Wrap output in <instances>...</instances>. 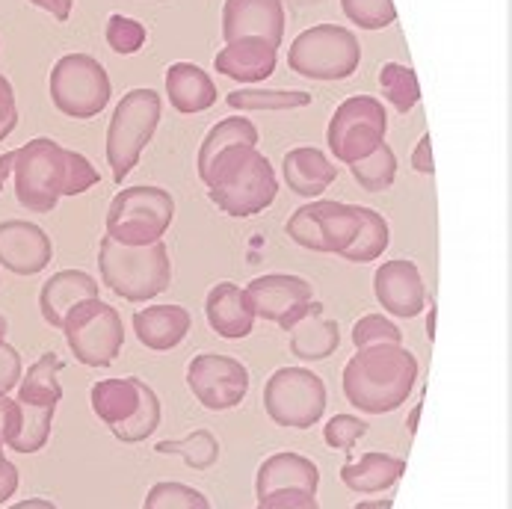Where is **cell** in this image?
<instances>
[{
	"mask_svg": "<svg viewBox=\"0 0 512 509\" xmlns=\"http://www.w3.org/2000/svg\"><path fill=\"white\" fill-rule=\"evenodd\" d=\"M427 338L436 341V305H430V317H427Z\"/></svg>",
	"mask_w": 512,
	"mask_h": 509,
	"instance_id": "obj_52",
	"label": "cell"
},
{
	"mask_svg": "<svg viewBox=\"0 0 512 509\" xmlns=\"http://www.w3.org/2000/svg\"><path fill=\"white\" fill-rule=\"evenodd\" d=\"M175 219V199L163 187H125L107 211V237L122 246H148L163 240Z\"/></svg>",
	"mask_w": 512,
	"mask_h": 509,
	"instance_id": "obj_8",
	"label": "cell"
},
{
	"mask_svg": "<svg viewBox=\"0 0 512 509\" xmlns=\"http://www.w3.org/2000/svg\"><path fill=\"white\" fill-rule=\"evenodd\" d=\"M421 409H424V403L418 400V403H415V409L409 412V433H412V436L418 433V418H421Z\"/></svg>",
	"mask_w": 512,
	"mask_h": 509,
	"instance_id": "obj_51",
	"label": "cell"
},
{
	"mask_svg": "<svg viewBox=\"0 0 512 509\" xmlns=\"http://www.w3.org/2000/svg\"><path fill=\"white\" fill-rule=\"evenodd\" d=\"M160 110H163V101L148 86L125 92L122 101L116 104L110 128H107V146H104L116 184H122L137 169L143 151L160 125Z\"/></svg>",
	"mask_w": 512,
	"mask_h": 509,
	"instance_id": "obj_6",
	"label": "cell"
},
{
	"mask_svg": "<svg viewBox=\"0 0 512 509\" xmlns=\"http://www.w3.org/2000/svg\"><path fill=\"white\" fill-rule=\"evenodd\" d=\"M391 243V228H388V219L370 208H362V228L353 240V246L341 255L344 261H353V264H367V261H376Z\"/></svg>",
	"mask_w": 512,
	"mask_h": 509,
	"instance_id": "obj_33",
	"label": "cell"
},
{
	"mask_svg": "<svg viewBox=\"0 0 512 509\" xmlns=\"http://www.w3.org/2000/svg\"><path fill=\"white\" fill-rule=\"evenodd\" d=\"M63 359L57 353H45L42 359L27 367V373H21L18 382V403H30V406H48L57 409L63 400V385H60V373Z\"/></svg>",
	"mask_w": 512,
	"mask_h": 509,
	"instance_id": "obj_28",
	"label": "cell"
},
{
	"mask_svg": "<svg viewBox=\"0 0 512 509\" xmlns=\"http://www.w3.org/2000/svg\"><path fill=\"white\" fill-rule=\"evenodd\" d=\"M285 3L282 0H225L222 3V39H267L282 48L285 42Z\"/></svg>",
	"mask_w": 512,
	"mask_h": 509,
	"instance_id": "obj_17",
	"label": "cell"
},
{
	"mask_svg": "<svg viewBox=\"0 0 512 509\" xmlns=\"http://www.w3.org/2000/svg\"><path fill=\"white\" fill-rule=\"evenodd\" d=\"M320 468L302 453H273L261 462L255 474V498H267L276 492H308L317 495Z\"/></svg>",
	"mask_w": 512,
	"mask_h": 509,
	"instance_id": "obj_19",
	"label": "cell"
},
{
	"mask_svg": "<svg viewBox=\"0 0 512 509\" xmlns=\"http://www.w3.org/2000/svg\"><path fill=\"white\" fill-rule=\"evenodd\" d=\"M373 293L388 314L403 317V320L418 317L427 305V288H424L421 270L415 261H406V258L385 261L373 273Z\"/></svg>",
	"mask_w": 512,
	"mask_h": 509,
	"instance_id": "obj_18",
	"label": "cell"
},
{
	"mask_svg": "<svg viewBox=\"0 0 512 509\" xmlns=\"http://www.w3.org/2000/svg\"><path fill=\"white\" fill-rule=\"evenodd\" d=\"M12 184L21 208L51 214L63 196H80L101 184V175L80 151L63 148L51 137H36L15 148Z\"/></svg>",
	"mask_w": 512,
	"mask_h": 509,
	"instance_id": "obj_1",
	"label": "cell"
},
{
	"mask_svg": "<svg viewBox=\"0 0 512 509\" xmlns=\"http://www.w3.org/2000/svg\"><path fill=\"white\" fill-rule=\"evenodd\" d=\"M63 335L74 359L86 367H110L125 347L122 314L101 296L74 305L63 320Z\"/></svg>",
	"mask_w": 512,
	"mask_h": 509,
	"instance_id": "obj_9",
	"label": "cell"
},
{
	"mask_svg": "<svg viewBox=\"0 0 512 509\" xmlns=\"http://www.w3.org/2000/svg\"><path fill=\"white\" fill-rule=\"evenodd\" d=\"M264 412L288 430H311L326 415V385L308 367H279L264 385Z\"/></svg>",
	"mask_w": 512,
	"mask_h": 509,
	"instance_id": "obj_11",
	"label": "cell"
},
{
	"mask_svg": "<svg viewBox=\"0 0 512 509\" xmlns=\"http://www.w3.org/2000/svg\"><path fill=\"white\" fill-rule=\"evenodd\" d=\"M228 107L237 113H282L308 107L311 95L299 89H234L228 92Z\"/></svg>",
	"mask_w": 512,
	"mask_h": 509,
	"instance_id": "obj_30",
	"label": "cell"
},
{
	"mask_svg": "<svg viewBox=\"0 0 512 509\" xmlns=\"http://www.w3.org/2000/svg\"><path fill=\"white\" fill-rule=\"evenodd\" d=\"M143 509H211V501L187 483L163 480L148 489Z\"/></svg>",
	"mask_w": 512,
	"mask_h": 509,
	"instance_id": "obj_36",
	"label": "cell"
},
{
	"mask_svg": "<svg viewBox=\"0 0 512 509\" xmlns=\"http://www.w3.org/2000/svg\"><path fill=\"white\" fill-rule=\"evenodd\" d=\"M21 373H24V364H21L18 350L3 341L0 344V394H9L12 388H18Z\"/></svg>",
	"mask_w": 512,
	"mask_h": 509,
	"instance_id": "obj_41",
	"label": "cell"
},
{
	"mask_svg": "<svg viewBox=\"0 0 512 509\" xmlns=\"http://www.w3.org/2000/svg\"><path fill=\"white\" fill-rule=\"evenodd\" d=\"M208 199L225 217L249 219L264 214L279 196V178L258 146H231L202 175Z\"/></svg>",
	"mask_w": 512,
	"mask_h": 509,
	"instance_id": "obj_3",
	"label": "cell"
},
{
	"mask_svg": "<svg viewBox=\"0 0 512 509\" xmlns=\"http://www.w3.org/2000/svg\"><path fill=\"white\" fill-rule=\"evenodd\" d=\"M89 406L122 444H140L154 436L163 415L160 397L137 376L95 382L89 391Z\"/></svg>",
	"mask_w": 512,
	"mask_h": 509,
	"instance_id": "obj_5",
	"label": "cell"
},
{
	"mask_svg": "<svg viewBox=\"0 0 512 509\" xmlns=\"http://www.w3.org/2000/svg\"><path fill=\"white\" fill-rule=\"evenodd\" d=\"M394 507V501L391 498H382V501H362V504H356V509H391Z\"/></svg>",
	"mask_w": 512,
	"mask_h": 509,
	"instance_id": "obj_50",
	"label": "cell"
},
{
	"mask_svg": "<svg viewBox=\"0 0 512 509\" xmlns=\"http://www.w3.org/2000/svg\"><path fill=\"white\" fill-rule=\"evenodd\" d=\"M418 382V359L403 344L362 347L341 373L344 397L362 415L397 412Z\"/></svg>",
	"mask_w": 512,
	"mask_h": 509,
	"instance_id": "obj_2",
	"label": "cell"
},
{
	"mask_svg": "<svg viewBox=\"0 0 512 509\" xmlns=\"http://www.w3.org/2000/svg\"><path fill=\"white\" fill-rule=\"evenodd\" d=\"M362 63V45L353 30L338 24H314L302 30L288 48L291 72L308 80H344Z\"/></svg>",
	"mask_w": 512,
	"mask_h": 509,
	"instance_id": "obj_7",
	"label": "cell"
},
{
	"mask_svg": "<svg viewBox=\"0 0 512 509\" xmlns=\"http://www.w3.org/2000/svg\"><path fill=\"white\" fill-rule=\"evenodd\" d=\"M27 3L45 9V12H51L57 21H69V15H72L74 9V0H27Z\"/></svg>",
	"mask_w": 512,
	"mask_h": 509,
	"instance_id": "obj_47",
	"label": "cell"
},
{
	"mask_svg": "<svg viewBox=\"0 0 512 509\" xmlns=\"http://www.w3.org/2000/svg\"><path fill=\"white\" fill-rule=\"evenodd\" d=\"M54 415H57V409L18 403V430H15L12 441H9V450H15L21 456L39 453L48 444V438H51Z\"/></svg>",
	"mask_w": 512,
	"mask_h": 509,
	"instance_id": "obj_31",
	"label": "cell"
},
{
	"mask_svg": "<svg viewBox=\"0 0 512 509\" xmlns=\"http://www.w3.org/2000/svg\"><path fill=\"white\" fill-rule=\"evenodd\" d=\"M15 430H18V400L0 394V450L9 447Z\"/></svg>",
	"mask_w": 512,
	"mask_h": 509,
	"instance_id": "obj_44",
	"label": "cell"
},
{
	"mask_svg": "<svg viewBox=\"0 0 512 509\" xmlns=\"http://www.w3.org/2000/svg\"><path fill=\"white\" fill-rule=\"evenodd\" d=\"M341 347V329L335 320L323 317L320 311H311L291 329V353L299 362H323Z\"/></svg>",
	"mask_w": 512,
	"mask_h": 509,
	"instance_id": "obj_27",
	"label": "cell"
},
{
	"mask_svg": "<svg viewBox=\"0 0 512 509\" xmlns=\"http://www.w3.org/2000/svg\"><path fill=\"white\" fill-rule=\"evenodd\" d=\"M6 332H9V323H6V317L0 314V344L6 341Z\"/></svg>",
	"mask_w": 512,
	"mask_h": 509,
	"instance_id": "obj_53",
	"label": "cell"
},
{
	"mask_svg": "<svg viewBox=\"0 0 512 509\" xmlns=\"http://www.w3.org/2000/svg\"><path fill=\"white\" fill-rule=\"evenodd\" d=\"M18 492V468L3 456V450H0V507L12 498Z\"/></svg>",
	"mask_w": 512,
	"mask_h": 509,
	"instance_id": "obj_46",
	"label": "cell"
},
{
	"mask_svg": "<svg viewBox=\"0 0 512 509\" xmlns=\"http://www.w3.org/2000/svg\"><path fill=\"white\" fill-rule=\"evenodd\" d=\"M258 140H261L258 128L246 116H228V119L217 122L199 148V178L208 172V166L217 160L220 151L231 146H258Z\"/></svg>",
	"mask_w": 512,
	"mask_h": 509,
	"instance_id": "obj_29",
	"label": "cell"
},
{
	"mask_svg": "<svg viewBox=\"0 0 512 509\" xmlns=\"http://www.w3.org/2000/svg\"><path fill=\"white\" fill-rule=\"evenodd\" d=\"M350 172H353V178L359 181L362 190H367V193H385L394 184V178H397V154L391 151L388 143H382L370 157L353 163Z\"/></svg>",
	"mask_w": 512,
	"mask_h": 509,
	"instance_id": "obj_35",
	"label": "cell"
},
{
	"mask_svg": "<svg viewBox=\"0 0 512 509\" xmlns=\"http://www.w3.org/2000/svg\"><path fill=\"white\" fill-rule=\"evenodd\" d=\"M412 169L421 172V175H433L436 172V163H433V143H430V134H424L418 140V146L412 151Z\"/></svg>",
	"mask_w": 512,
	"mask_h": 509,
	"instance_id": "obj_45",
	"label": "cell"
},
{
	"mask_svg": "<svg viewBox=\"0 0 512 509\" xmlns=\"http://www.w3.org/2000/svg\"><path fill=\"white\" fill-rule=\"evenodd\" d=\"M190 326H193V317L184 305H146L143 311L134 314L137 341L154 353L175 350L187 338Z\"/></svg>",
	"mask_w": 512,
	"mask_h": 509,
	"instance_id": "obj_23",
	"label": "cell"
},
{
	"mask_svg": "<svg viewBox=\"0 0 512 509\" xmlns=\"http://www.w3.org/2000/svg\"><path fill=\"white\" fill-rule=\"evenodd\" d=\"M98 270L101 282L125 302H151L172 285V258L163 240L122 246L104 234L98 246Z\"/></svg>",
	"mask_w": 512,
	"mask_h": 509,
	"instance_id": "obj_4",
	"label": "cell"
},
{
	"mask_svg": "<svg viewBox=\"0 0 512 509\" xmlns=\"http://www.w3.org/2000/svg\"><path fill=\"white\" fill-rule=\"evenodd\" d=\"M54 258V243L36 222L3 219L0 222V267L12 276H39Z\"/></svg>",
	"mask_w": 512,
	"mask_h": 509,
	"instance_id": "obj_16",
	"label": "cell"
},
{
	"mask_svg": "<svg viewBox=\"0 0 512 509\" xmlns=\"http://www.w3.org/2000/svg\"><path fill=\"white\" fill-rule=\"evenodd\" d=\"M154 450L163 456L166 453L181 456L190 471H208L220 459V441L211 430H196L181 441H160V444H154Z\"/></svg>",
	"mask_w": 512,
	"mask_h": 509,
	"instance_id": "obj_32",
	"label": "cell"
},
{
	"mask_svg": "<svg viewBox=\"0 0 512 509\" xmlns=\"http://www.w3.org/2000/svg\"><path fill=\"white\" fill-rule=\"evenodd\" d=\"M388 131V113L379 98L373 95H353L338 104L332 113V122L326 128V143L335 160L353 166L370 157L385 143Z\"/></svg>",
	"mask_w": 512,
	"mask_h": 509,
	"instance_id": "obj_12",
	"label": "cell"
},
{
	"mask_svg": "<svg viewBox=\"0 0 512 509\" xmlns=\"http://www.w3.org/2000/svg\"><path fill=\"white\" fill-rule=\"evenodd\" d=\"M205 317H208V326L225 341H240V338L252 335L255 320H258L246 288H240L234 282H220L217 288L208 291Z\"/></svg>",
	"mask_w": 512,
	"mask_h": 509,
	"instance_id": "obj_20",
	"label": "cell"
},
{
	"mask_svg": "<svg viewBox=\"0 0 512 509\" xmlns=\"http://www.w3.org/2000/svg\"><path fill=\"white\" fill-rule=\"evenodd\" d=\"M379 89L385 95V101L397 110V113H409L418 101H421V83L418 74L409 66L400 63H385L379 69Z\"/></svg>",
	"mask_w": 512,
	"mask_h": 509,
	"instance_id": "obj_34",
	"label": "cell"
},
{
	"mask_svg": "<svg viewBox=\"0 0 512 509\" xmlns=\"http://www.w3.org/2000/svg\"><path fill=\"white\" fill-rule=\"evenodd\" d=\"M18 125V104H15V89L12 83L0 74V143L15 131Z\"/></svg>",
	"mask_w": 512,
	"mask_h": 509,
	"instance_id": "obj_42",
	"label": "cell"
},
{
	"mask_svg": "<svg viewBox=\"0 0 512 509\" xmlns=\"http://www.w3.org/2000/svg\"><path fill=\"white\" fill-rule=\"evenodd\" d=\"M258 509H320L317 495L308 492H276L258 501Z\"/></svg>",
	"mask_w": 512,
	"mask_h": 509,
	"instance_id": "obj_43",
	"label": "cell"
},
{
	"mask_svg": "<svg viewBox=\"0 0 512 509\" xmlns=\"http://www.w3.org/2000/svg\"><path fill=\"white\" fill-rule=\"evenodd\" d=\"M48 92L54 107L77 122L95 119L110 104V74L89 54H66L51 69Z\"/></svg>",
	"mask_w": 512,
	"mask_h": 509,
	"instance_id": "obj_10",
	"label": "cell"
},
{
	"mask_svg": "<svg viewBox=\"0 0 512 509\" xmlns=\"http://www.w3.org/2000/svg\"><path fill=\"white\" fill-rule=\"evenodd\" d=\"M406 471V459H397L391 453H365L359 462H344L341 468V483L350 492L359 495H376L388 492Z\"/></svg>",
	"mask_w": 512,
	"mask_h": 509,
	"instance_id": "obj_26",
	"label": "cell"
},
{
	"mask_svg": "<svg viewBox=\"0 0 512 509\" xmlns=\"http://www.w3.org/2000/svg\"><path fill=\"white\" fill-rule=\"evenodd\" d=\"M362 228V208L347 202H308L285 225L296 246L323 255H344Z\"/></svg>",
	"mask_w": 512,
	"mask_h": 509,
	"instance_id": "obj_13",
	"label": "cell"
},
{
	"mask_svg": "<svg viewBox=\"0 0 512 509\" xmlns=\"http://www.w3.org/2000/svg\"><path fill=\"white\" fill-rule=\"evenodd\" d=\"M163 80H166L169 104L178 113H184V116L205 113L220 98L217 83L211 80V74L205 72V69H199L196 63H175V66H169Z\"/></svg>",
	"mask_w": 512,
	"mask_h": 509,
	"instance_id": "obj_25",
	"label": "cell"
},
{
	"mask_svg": "<svg viewBox=\"0 0 512 509\" xmlns=\"http://www.w3.org/2000/svg\"><path fill=\"white\" fill-rule=\"evenodd\" d=\"M279 66V48L267 39H234L217 51L214 69L237 83H264Z\"/></svg>",
	"mask_w": 512,
	"mask_h": 509,
	"instance_id": "obj_21",
	"label": "cell"
},
{
	"mask_svg": "<svg viewBox=\"0 0 512 509\" xmlns=\"http://www.w3.org/2000/svg\"><path fill=\"white\" fill-rule=\"evenodd\" d=\"M9 509H57V504H51L45 498H27V501H21V504H15V507Z\"/></svg>",
	"mask_w": 512,
	"mask_h": 509,
	"instance_id": "obj_49",
	"label": "cell"
},
{
	"mask_svg": "<svg viewBox=\"0 0 512 509\" xmlns=\"http://www.w3.org/2000/svg\"><path fill=\"white\" fill-rule=\"evenodd\" d=\"M341 9L362 30H382L397 21L394 0H341Z\"/></svg>",
	"mask_w": 512,
	"mask_h": 509,
	"instance_id": "obj_38",
	"label": "cell"
},
{
	"mask_svg": "<svg viewBox=\"0 0 512 509\" xmlns=\"http://www.w3.org/2000/svg\"><path fill=\"white\" fill-rule=\"evenodd\" d=\"M12 166H15V151L0 154V193H3V184L12 178Z\"/></svg>",
	"mask_w": 512,
	"mask_h": 509,
	"instance_id": "obj_48",
	"label": "cell"
},
{
	"mask_svg": "<svg viewBox=\"0 0 512 509\" xmlns=\"http://www.w3.org/2000/svg\"><path fill=\"white\" fill-rule=\"evenodd\" d=\"M104 36H107V45H110L116 54L131 57V54H137V51L146 48L148 30L137 21V18H128V15H122V12H113V15L107 18Z\"/></svg>",
	"mask_w": 512,
	"mask_h": 509,
	"instance_id": "obj_37",
	"label": "cell"
},
{
	"mask_svg": "<svg viewBox=\"0 0 512 509\" xmlns=\"http://www.w3.org/2000/svg\"><path fill=\"white\" fill-rule=\"evenodd\" d=\"M367 430H370V424L359 421L356 415H335L332 421H326L323 438H326V447L350 453L356 447V441L365 436Z\"/></svg>",
	"mask_w": 512,
	"mask_h": 509,
	"instance_id": "obj_40",
	"label": "cell"
},
{
	"mask_svg": "<svg viewBox=\"0 0 512 509\" xmlns=\"http://www.w3.org/2000/svg\"><path fill=\"white\" fill-rule=\"evenodd\" d=\"M187 388L193 397L211 409V412H228L237 409L249 394V370L246 364L220 356V353H202L187 364Z\"/></svg>",
	"mask_w": 512,
	"mask_h": 509,
	"instance_id": "obj_14",
	"label": "cell"
},
{
	"mask_svg": "<svg viewBox=\"0 0 512 509\" xmlns=\"http://www.w3.org/2000/svg\"><path fill=\"white\" fill-rule=\"evenodd\" d=\"M353 344L356 350L373 347V344H403V332L394 320L382 314H365L353 326Z\"/></svg>",
	"mask_w": 512,
	"mask_h": 509,
	"instance_id": "obj_39",
	"label": "cell"
},
{
	"mask_svg": "<svg viewBox=\"0 0 512 509\" xmlns=\"http://www.w3.org/2000/svg\"><path fill=\"white\" fill-rule=\"evenodd\" d=\"M246 293L255 305V317L279 323V329L291 332L293 326L308 317L311 311H320L323 302L314 299V291L305 279L288 273H270L258 276L246 285Z\"/></svg>",
	"mask_w": 512,
	"mask_h": 509,
	"instance_id": "obj_15",
	"label": "cell"
},
{
	"mask_svg": "<svg viewBox=\"0 0 512 509\" xmlns=\"http://www.w3.org/2000/svg\"><path fill=\"white\" fill-rule=\"evenodd\" d=\"M282 175L291 193L302 199H317L338 181V166L320 148L296 146L282 160Z\"/></svg>",
	"mask_w": 512,
	"mask_h": 509,
	"instance_id": "obj_22",
	"label": "cell"
},
{
	"mask_svg": "<svg viewBox=\"0 0 512 509\" xmlns=\"http://www.w3.org/2000/svg\"><path fill=\"white\" fill-rule=\"evenodd\" d=\"M98 293V282L83 273V270H60L54 273L42 291H39V311L45 317L48 326L63 329V320L69 317L74 305H80L83 299H95Z\"/></svg>",
	"mask_w": 512,
	"mask_h": 509,
	"instance_id": "obj_24",
	"label": "cell"
}]
</instances>
